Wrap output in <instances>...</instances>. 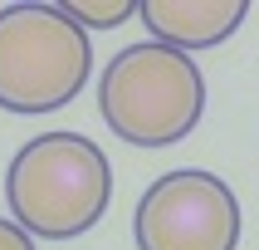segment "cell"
I'll list each match as a JSON object with an SVG mask.
<instances>
[{
	"label": "cell",
	"instance_id": "obj_1",
	"mask_svg": "<svg viewBox=\"0 0 259 250\" xmlns=\"http://www.w3.org/2000/svg\"><path fill=\"white\" fill-rule=\"evenodd\" d=\"M10 221L39 240H73L93 231L113 201V167L83 132L29 137L5 172Z\"/></svg>",
	"mask_w": 259,
	"mask_h": 250
},
{
	"label": "cell",
	"instance_id": "obj_2",
	"mask_svg": "<svg viewBox=\"0 0 259 250\" xmlns=\"http://www.w3.org/2000/svg\"><path fill=\"white\" fill-rule=\"evenodd\" d=\"M103 123L132 147H171L205 113V79L196 59L157 40L117 49L98 79Z\"/></svg>",
	"mask_w": 259,
	"mask_h": 250
},
{
	"label": "cell",
	"instance_id": "obj_3",
	"mask_svg": "<svg viewBox=\"0 0 259 250\" xmlns=\"http://www.w3.org/2000/svg\"><path fill=\"white\" fill-rule=\"evenodd\" d=\"M93 69L88 29L64 15V5H5L0 10V108L54 113L73 103Z\"/></svg>",
	"mask_w": 259,
	"mask_h": 250
},
{
	"label": "cell",
	"instance_id": "obj_4",
	"mask_svg": "<svg viewBox=\"0 0 259 250\" xmlns=\"http://www.w3.org/2000/svg\"><path fill=\"white\" fill-rule=\"evenodd\" d=\"M132 235H137V250H235L240 201L215 172L181 167L142 191Z\"/></svg>",
	"mask_w": 259,
	"mask_h": 250
},
{
	"label": "cell",
	"instance_id": "obj_5",
	"mask_svg": "<svg viewBox=\"0 0 259 250\" xmlns=\"http://www.w3.org/2000/svg\"><path fill=\"white\" fill-rule=\"evenodd\" d=\"M137 15L157 44L196 54V49L230 40L245 25L249 5L245 0H137Z\"/></svg>",
	"mask_w": 259,
	"mask_h": 250
},
{
	"label": "cell",
	"instance_id": "obj_6",
	"mask_svg": "<svg viewBox=\"0 0 259 250\" xmlns=\"http://www.w3.org/2000/svg\"><path fill=\"white\" fill-rule=\"evenodd\" d=\"M64 15L78 29H113L127 15H137V0H64Z\"/></svg>",
	"mask_w": 259,
	"mask_h": 250
},
{
	"label": "cell",
	"instance_id": "obj_7",
	"mask_svg": "<svg viewBox=\"0 0 259 250\" xmlns=\"http://www.w3.org/2000/svg\"><path fill=\"white\" fill-rule=\"evenodd\" d=\"M0 250H34V235L20 231L10 216H0Z\"/></svg>",
	"mask_w": 259,
	"mask_h": 250
}]
</instances>
